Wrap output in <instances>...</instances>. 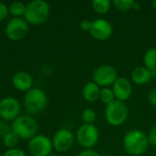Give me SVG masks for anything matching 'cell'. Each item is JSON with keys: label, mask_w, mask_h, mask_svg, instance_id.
I'll return each mask as SVG.
<instances>
[{"label": "cell", "mask_w": 156, "mask_h": 156, "mask_svg": "<svg viewBox=\"0 0 156 156\" xmlns=\"http://www.w3.org/2000/svg\"><path fill=\"white\" fill-rule=\"evenodd\" d=\"M125 152L131 156H142L149 148L148 136L138 129H133L126 133L122 140Z\"/></svg>", "instance_id": "cell-1"}, {"label": "cell", "mask_w": 156, "mask_h": 156, "mask_svg": "<svg viewBox=\"0 0 156 156\" xmlns=\"http://www.w3.org/2000/svg\"><path fill=\"white\" fill-rule=\"evenodd\" d=\"M50 14V5L44 0H34L26 5L24 14L25 20L31 25H41L45 23Z\"/></svg>", "instance_id": "cell-2"}, {"label": "cell", "mask_w": 156, "mask_h": 156, "mask_svg": "<svg viewBox=\"0 0 156 156\" xmlns=\"http://www.w3.org/2000/svg\"><path fill=\"white\" fill-rule=\"evenodd\" d=\"M48 105V96L39 88H32L26 92L24 97V107L30 115H36L45 110Z\"/></svg>", "instance_id": "cell-3"}, {"label": "cell", "mask_w": 156, "mask_h": 156, "mask_svg": "<svg viewBox=\"0 0 156 156\" xmlns=\"http://www.w3.org/2000/svg\"><path fill=\"white\" fill-rule=\"evenodd\" d=\"M38 125L37 121L29 115H19L11 124V131L19 139H31L37 135Z\"/></svg>", "instance_id": "cell-4"}, {"label": "cell", "mask_w": 156, "mask_h": 156, "mask_svg": "<svg viewBox=\"0 0 156 156\" xmlns=\"http://www.w3.org/2000/svg\"><path fill=\"white\" fill-rule=\"evenodd\" d=\"M129 116V110L125 102L115 100L106 105L105 119L107 122L113 127H119L125 123Z\"/></svg>", "instance_id": "cell-5"}, {"label": "cell", "mask_w": 156, "mask_h": 156, "mask_svg": "<svg viewBox=\"0 0 156 156\" xmlns=\"http://www.w3.org/2000/svg\"><path fill=\"white\" fill-rule=\"evenodd\" d=\"M100 138L98 128L94 124H82L76 133L78 144L84 149H93Z\"/></svg>", "instance_id": "cell-6"}, {"label": "cell", "mask_w": 156, "mask_h": 156, "mask_svg": "<svg viewBox=\"0 0 156 156\" xmlns=\"http://www.w3.org/2000/svg\"><path fill=\"white\" fill-rule=\"evenodd\" d=\"M118 72L111 65H101L96 68L92 74V79L100 88H110L118 79Z\"/></svg>", "instance_id": "cell-7"}, {"label": "cell", "mask_w": 156, "mask_h": 156, "mask_svg": "<svg viewBox=\"0 0 156 156\" xmlns=\"http://www.w3.org/2000/svg\"><path fill=\"white\" fill-rule=\"evenodd\" d=\"M52 150V141L47 135L37 134L28 142V152L32 156H49Z\"/></svg>", "instance_id": "cell-8"}, {"label": "cell", "mask_w": 156, "mask_h": 156, "mask_svg": "<svg viewBox=\"0 0 156 156\" xmlns=\"http://www.w3.org/2000/svg\"><path fill=\"white\" fill-rule=\"evenodd\" d=\"M5 32L10 40H21L28 33V23L25 20V18L13 17L7 22Z\"/></svg>", "instance_id": "cell-9"}, {"label": "cell", "mask_w": 156, "mask_h": 156, "mask_svg": "<svg viewBox=\"0 0 156 156\" xmlns=\"http://www.w3.org/2000/svg\"><path fill=\"white\" fill-rule=\"evenodd\" d=\"M51 141L53 149L58 153H66L72 148L75 137L71 131L66 128H61L55 133Z\"/></svg>", "instance_id": "cell-10"}, {"label": "cell", "mask_w": 156, "mask_h": 156, "mask_svg": "<svg viewBox=\"0 0 156 156\" xmlns=\"http://www.w3.org/2000/svg\"><path fill=\"white\" fill-rule=\"evenodd\" d=\"M20 103L13 97H6L0 101V118L5 122L14 121L19 116Z\"/></svg>", "instance_id": "cell-11"}, {"label": "cell", "mask_w": 156, "mask_h": 156, "mask_svg": "<svg viewBox=\"0 0 156 156\" xmlns=\"http://www.w3.org/2000/svg\"><path fill=\"white\" fill-rule=\"evenodd\" d=\"M91 37L97 40L109 39L113 34L112 25L104 18H96L91 22V28L90 30Z\"/></svg>", "instance_id": "cell-12"}, {"label": "cell", "mask_w": 156, "mask_h": 156, "mask_svg": "<svg viewBox=\"0 0 156 156\" xmlns=\"http://www.w3.org/2000/svg\"><path fill=\"white\" fill-rule=\"evenodd\" d=\"M115 100L125 102L133 94V85L131 80L125 77H119L112 86Z\"/></svg>", "instance_id": "cell-13"}, {"label": "cell", "mask_w": 156, "mask_h": 156, "mask_svg": "<svg viewBox=\"0 0 156 156\" xmlns=\"http://www.w3.org/2000/svg\"><path fill=\"white\" fill-rule=\"evenodd\" d=\"M12 84L15 89L19 91H28L32 89L33 79L27 71H17L12 78Z\"/></svg>", "instance_id": "cell-14"}, {"label": "cell", "mask_w": 156, "mask_h": 156, "mask_svg": "<svg viewBox=\"0 0 156 156\" xmlns=\"http://www.w3.org/2000/svg\"><path fill=\"white\" fill-rule=\"evenodd\" d=\"M153 75L144 66L137 67L131 73V80L136 85H146L153 79Z\"/></svg>", "instance_id": "cell-15"}, {"label": "cell", "mask_w": 156, "mask_h": 156, "mask_svg": "<svg viewBox=\"0 0 156 156\" xmlns=\"http://www.w3.org/2000/svg\"><path fill=\"white\" fill-rule=\"evenodd\" d=\"M100 92H101V88L94 81L87 82L82 89L83 99L88 102L97 101L100 98Z\"/></svg>", "instance_id": "cell-16"}, {"label": "cell", "mask_w": 156, "mask_h": 156, "mask_svg": "<svg viewBox=\"0 0 156 156\" xmlns=\"http://www.w3.org/2000/svg\"><path fill=\"white\" fill-rule=\"evenodd\" d=\"M144 63V67L151 71L153 77H156V48H151L145 51Z\"/></svg>", "instance_id": "cell-17"}, {"label": "cell", "mask_w": 156, "mask_h": 156, "mask_svg": "<svg viewBox=\"0 0 156 156\" xmlns=\"http://www.w3.org/2000/svg\"><path fill=\"white\" fill-rule=\"evenodd\" d=\"M91 5L96 13L100 15H105L111 9L112 2L109 0H94Z\"/></svg>", "instance_id": "cell-18"}, {"label": "cell", "mask_w": 156, "mask_h": 156, "mask_svg": "<svg viewBox=\"0 0 156 156\" xmlns=\"http://www.w3.org/2000/svg\"><path fill=\"white\" fill-rule=\"evenodd\" d=\"M2 142L5 148L13 149V148L16 147V145L19 142V138L16 133H14L12 131H10L2 138Z\"/></svg>", "instance_id": "cell-19"}, {"label": "cell", "mask_w": 156, "mask_h": 156, "mask_svg": "<svg viewBox=\"0 0 156 156\" xmlns=\"http://www.w3.org/2000/svg\"><path fill=\"white\" fill-rule=\"evenodd\" d=\"M26 11V5L21 2H13L8 6V12L14 17H21Z\"/></svg>", "instance_id": "cell-20"}, {"label": "cell", "mask_w": 156, "mask_h": 156, "mask_svg": "<svg viewBox=\"0 0 156 156\" xmlns=\"http://www.w3.org/2000/svg\"><path fill=\"white\" fill-rule=\"evenodd\" d=\"M99 100L105 105H108L112 103V101H114L115 96L112 91V88H101Z\"/></svg>", "instance_id": "cell-21"}, {"label": "cell", "mask_w": 156, "mask_h": 156, "mask_svg": "<svg viewBox=\"0 0 156 156\" xmlns=\"http://www.w3.org/2000/svg\"><path fill=\"white\" fill-rule=\"evenodd\" d=\"M97 120V113L93 109H85L81 113V121L84 124H93Z\"/></svg>", "instance_id": "cell-22"}, {"label": "cell", "mask_w": 156, "mask_h": 156, "mask_svg": "<svg viewBox=\"0 0 156 156\" xmlns=\"http://www.w3.org/2000/svg\"><path fill=\"white\" fill-rule=\"evenodd\" d=\"M133 3H134L133 0H114L112 2L114 7L118 11H122V12L129 11L133 9Z\"/></svg>", "instance_id": "cell-23"}, {"label": "cell", "mask_w": 156, "mask_h": 156, "mask_svg": "<svg viewBox=\"0 0 156 156\" xmlns=\"http://www.w3.org/2000/svg\"><path fill=\"white\" fill-rule=\"evenodd\" d=\"M2 156H26V154L23 150L19 148H13V149H7Z\"/></svg>", "instance_id": "cell-24"}, {"label": "cell", "mask_w": 156, "mask_h": 156, "mask_svg": "<svg viewBox=\"0 0 156 156\" xmlns=\"http://www.w3.org/2000/svg\"><path fill=\"white\" fill-rule=\"evenodd\" d=\"M147 136H148L150 145H152L153 147L156 148V124L151 128V130H150Z\"/></svg>", "instance_id": "cell-25"}, {"label": "cell", "mask_w": 156, "mask_h": 156, "mask_svg": "<svg viewBox=\"0 0 156 156\" xmlns=\"http://www.w3.org/2000/svg\"><path fill=\"white\" fill-rule=\"evenodd\" d=\"M10 131H11V126H9L5 121L0 120V137L3 138Z\"/></svg>", "instance_id": "cell-26"}, {"label": "cell", "mask_w": 156, "mask_h": 156, "mask_svg": "<svg viewBox=\"0 0 156 156\" xmlns=\"http://www.w3.org/2000/svg\"><path fill=\"white\" fill-rule=\"evenodd\" d=\"M147 101L151 105L156 107V89H152L147 92Z\"/></svg>", "instance_id": "cell-27"}, {"label": "cell", "mask_w": 156, "mask_h": 156, "mask_svg": "<svg viewBox=\"0 0 156 156\" xmlns=\"http://www.w3.org/2000/svg\"><path fill=\"white\" fill-rule=\"evenodd\" d=\"M8 15V7L2 2H0V21L6 18Z\"/></svg>", "instance_id": "cell-28"}, {"label": "cell", "mask_w": 156, "mask_h": 156, "mask_svg": "<svg viewBox=\"0 0 156 156\" xmlns=\"http://www.w3.org/2000/svg\"><path fill=\"white\" fill-rule=\"evenodd\" d=\"M78 156H101L100 154L94 149H84L82 150Z\"/></svg>", "instance_id": "cell-29"}, {"label": "cell", "mask_w": 156, "mask_h": 156, "mask_svg": "<svg viewBox=\"0 0 156 156\" xmlns=\"http://www.w3.org/2000/svg\"><path fill=\"white\" fill-rule=\"evenodd\" d=\"M91 22L90 20H88V19H84L80 22V29L83 30V31H88L90 32V28H91Z\"/></svg>", "instance_id": "cell-30"}, {"label": "cell", "mask_w": 156, "mask_h": 156, "mask_svg": "<svg viewBox=\"0 0 156 156\" xmlns=\"http://www.w3.org/2000/svg\"><path fill=\"white\" fill-rule=\"evenodd\" d=\"M140 8H141V4H140V2L134 1L133 5V9H134V10H139Z\"/></svg>", "instance_id": "cell-31"}, {"label": "cell", "mask_w": 156, "mask_h": 156, "mask_svg": "<svg viewBox=\"0 0 156 156\" xmlns=\"http://www.w3.org/2000/svg\"><path fill=\"white\" fill-rule=\"evenodd\" d=\"M153 6H154V9H156V1H154V2H153Z\"/></svg>", "instance_id": "cell-32"}, {"label": "cell", "mask_w": 156, "mask_h": 156, "mask_svg": "<svg viewBox=\"0 0 156 156\" xmlns=\"http://www.w3.org/2000/svg\"><path fill=\"white\" fill-rule=\"evenodd\" d=\"M49 156H60V155H58V154H50Z\"/></svg>", "instance_id": "cell-33"}]
</instances>
